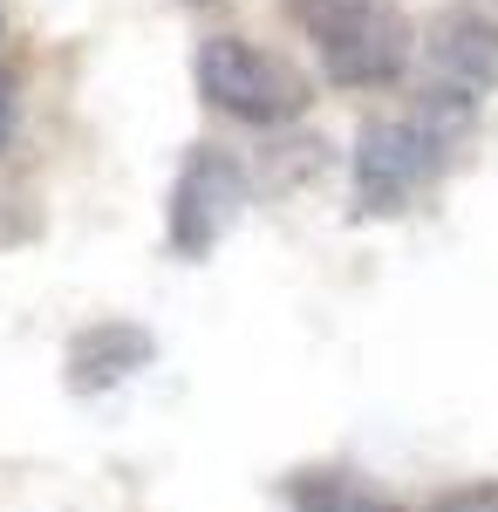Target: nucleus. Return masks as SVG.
I'll return each mask as SVG.
<instances>
[{"label": "nucleus", "instance_id": "39448f33", "mask_svg": "<svg viewBox=\"0 0 498 512\" xmlns=\"http://www.w3.org/2000/svg\"><path fill=\"white\" fill-rule=\"evenodd\" d=\"M246 212V171L232 151H192L178 185H171V253L178 260H205L219 239L232 233V219Z\"/></svg>", "mask_w": 498, "mask_h": 512}, {"label": "nucleus", "instance_id": "423d86ee", "mask_svg": "<svg viewBox=\"0 0 498 512\" xmlns=\"http://www.w3.org/2000/svg\"><path fill=\"white\" fill-rule=\"evenodd\" d=\"M157 355L151 328H137V321H89L76 342H69V390L76 396H96V390H116L123 376H137L144 362Z\"/></svg>", "mask_w": 498, "mask_h": 512}, {"label": "nucleus", "instance_id": "f03ea898", "mask_svg": "<svg viewBox=\"0 0 498 512\" xmlns=\"http://www.w3.org/2000/svg\"><path fill=\"white\" fill-rule=\"evenodd\" d=\"M192 76L212 110H226L239 123H267V130L273 123H294L314 103V82L287 55H273V48H260L246 35H205L192 55Z\"/></svg>", "mask_w": 498, "mask_h": 512}, {"label": "nucleus", "instance_id": "f257e3e1", "mask_svg": "<svg viewBox=\"0 0 498 512\" xmlns=\"http://www.w3.org/2000/svg\"><path fill=\"white\" fill-rule=\"evenodd\" d=\"M287 14L342 89H383L417 55V28L396 0H287Z\"/></svg>", "mask_w": 498, "mask_h": 512}, {"label": "nucleus", "instance_id": "9d476101", "mask_svg": "<svg viewBox=\"0 0 498 512\" xmlns=\"http://www.w3.org/2000/svg\"><path fill=\"white\" fill-rule=\"evenodd\" d=\"M192 7H212V0H192Z\"/></svg>", "mask_w": 498, "mask_h": 512}, {"label": "nucleus", "instance_id": "6e6552de", "mask_svg": "<svg viewBox=\"0 0 498 512\" xmlns=\"http://www.w3.org/2000/svg\"><path fill=\"white\" fill-rule=\"evenodd\" d=\"M14 144V82L0 76V151Z\"/></svg>", "mask_w": 498, "mask_h": 512}, {"label": "nucleus", "instance_id": "7ed1b4c3", "mask_svg": "<svg viewBox=\"0 0 498 512\" xmlns=\"http://www.w3.org/2000/svg\"><path fill=\"white\" fill-rule=\"evenodd\" d=\"M451 171L444 130L423 117H369L355 130V212L396 219Z\"/></svg>", "mask_w": 498, "mask_h": 512}, {"label": "nucleus", "instance_id": "20e7f679", "mask_svg": "<svg viewBox=\"0 0 498 512\" xmlns=\"http://www.w3.org/2000/svg\"><path fill=\"white\" fill-rule=\"evenodd\" d=\"M417 48H423L430 96L451 117H464L471 103H485L498 89V21L485 7H437Z\"/></svg>", "mask_w": 498, "mask_h": 512}, {"label": "nucleus", "instance_id": "0eeeda50", "mask_svg": "<svg viewBox=\"0 0 498 512\" xmlns=\"http://www.w3.org/2000/svg\"><path fill=\"white\" fill-rule=\"evenodd\" d=\"M430 512H498V485H464V492H444Z\"/></svg>", "mask_w": 498, "mask_h": 512}, {"label": "nucleus", "instance_id": "1a4fd4ad", "mask_svg": "<svg viewBox=\"0 0 498 512\" xmlns=\"http://www.w3.org/2000/svg\"><path fill=\"white\" fill-rule=\"evenodd\" d=\"M301 512H362L355 499H342V492H328V499H314V506H301Z\"/></svg>", "mask_w": 498, "mask_h": 512}]
</instances>
